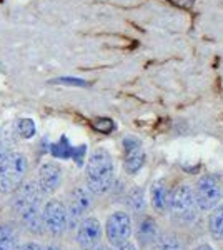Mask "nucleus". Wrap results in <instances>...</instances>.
I'll return each mask as SVG.
<instances>
[{
	"label": "nucleus",
	"instance_id": "1",
	"mask_svg": "<svg viewBox=\"0 0 223 250\" xmlns=\"http://www.w3.org/2000/svg\"><path fill=\"white\" fill-rule=\"evenodd\" d=\"M12 208L19 213L22 224L28 229V232L40 235L45 230L42 217V192L37 184L27 182L20 184L14 190L12 197Z\"/></svg>",
	"mask_w": 223,
	"mask_h": 250
},
{
	"label": "nucleus",
	"instance_id": "2",
	"mask_svg": "<svg viewBox=\"0 0 223 250\" xmlns=\"http://www.w3.org/2000/svg\"><path fill=\"white\" fill-rule=\"evenodd\" d=\"M85 179H87V188L95 195H103L112 188L115 168H113L112 155L105 148H97L88 157Z\"/></svg>",
	"mask_w": 223,
	"mask_h": 250
},
{
	"label": "nucleus",
	"instance_id": "3",
	"mask_svg": "<svg viewBox=\"0 0 223 250\" xmlns=\"http://www.w3.org/2000/svg\"><path fill=\"white\" fill-rule=\"evenodd\" d=\"M28 170L27 157L22 152H9L0 160V192L10 193L23 182Z\"/></svg>",
	"mask_w": 223,
	"mask_h": 250
},
{
	"label": "nucleus",
	"instance_id": "4",
	"mask_svg": "<svg viewBox=\"0 0 223 250\" xmlns=\"http://www.w3.org/2000/svg\"><path fill=\"white\" fill-rule=\"evenodd\" d=\"M168 210L172 217L182 224H190L197 219V202H195V193L190 185H178V187L170 193V202Z\"/></svg>",
	"mask_w": 223,
	"mask_h": 250
},
{
	"label": "nucleus",
	"instance_id": "5",
	"mask_svg": "<svg viewBox=\"0 0 223 250\" xmlns=\"http://www.w3.org/2000/svg\"><path fill=\"white\" fill-rule=\"evenodd\" d=\"M193 193H195V202H197L198 210L208 212L220 204L222 185L217 180V177L203 175V177H200V180L197 182L195 188H193Z\"/></svg>",
	"mask_w": 223,
	"mask_h": 250
},
{
	"label": "nucleus",
	"instance_id": "6",
	"mask_svg": "<svg viewBox=\"0 0 223 250\" xmlns=\"http://www.w3.org/2000/svg\"><path fill=\"white\" fill-rule=\"evenodd\" d=\"M67 207V229H77L85 219V213L92 207V192L87 187H75L68 195Z\"/></svg>",
	"mask_w": 223,
	"mask_h": 250
},
{
	"label": "nucleus",
	"instance_id": "7",
	"mask_svg": "<svg viewBox=\"0 0 223 250\" xmlns=\"http://www.w3.org/2000/svg\"><path fill=\"white\" fill-rule=\"evenodd\" d=\"M43 227L52 235H62L67 230V207L62 200L52 199L42 208Z\"/></svg>",
	"mask_w": 223,
	"mask_h": 250
},
{
	"label": "nucleus",
	"instance_id": "8",
	"mask_svg": "<svg viewBox=\"0 0 223 250\" xmlns=\"http://www.w3.org/2000/svg\"><path fill=\"white\" fill-rule=\"evenodd\" d=\"M105 235L112 247L127 242L132 235V219L125 212H113L105 224Z\"/></svg>",
	"mask_w": 223,
	"mask_h": 250
},
{
	"label": "nucleus",
	"instance_id": "9",
	"mask_svg": "<svg viewBox=\"0 0 223 250\" xmlns=\"http://www.w3.org/2000/svg\"><path fill=\"white\" fill-rule=\"evenodd\" d=\"M102 224L97 217H87L77 225V244L82 250H93L102 240Z\"/></svg>",
	"mask_w": 223,
	"mask_h": 250
},
{
	"label": "nucleus",
	"instance_id": "10",
	"mask_svg": "<svg viewBox=\"0 0 223 250\" xmlns=\"http://www.w3.org/2000/svg\"><path fill=\"white\" fill-rule=\"evenodd\" d=\"M62 184V168L55 162H45L40 165L37 173V187L42 195H50Z\"/></svg>",
	"mask_w": 223,
	"mask_h": 250
},
{
	"label": "nucleus",
	"instance_id": "11",
	"mask_svg": "<svg viewBox=\"0 0 223 250\" xmlns=\"http://www.w3.org/2000/svg\"><path fill=\"white\" fill-rule=\"evenodd\" d=\"M123 165L128 173H137L145 164V150L142 142L135 137H125L123 139Z\"/></svg>",
	"mask_w": 223,
	"mask_h": 250
},
{
	"label": "nucleus",
	"instance_id": "12",
	"mask_svg": "<svg viewBox=\"0 0 223 250\" xmlns=\"http://www.w3.org/2000/svg\"><path fill=\"white\" fill-rule=\"evenodd\" d=\"M50 152H52V155H54L55 159H74L77 164L82 165L85 152H87V147H85V145H80V147H72L67 137H62L59 142L52 145Z\"/></svg>",
	"mask_w": 223,
	"mask_h": 250
},
{
	"label": "nucleus",
	"instance_id": "13",
	"mask_svg": "<svg viewBox=\"0 0 223 250\" xmlns=\"http://www.w3.org/2000/svg\"><path fill=\"white\" fill-rule=\"evenodd\" d=\"M160 230H158V224L152 217H145L140 220L139 229H137V239L142 247H152L157 244Z\"/></svg>",
	"mask_w": 223,
	"mask_h": 250
},
{
	"label": "nucleus",
	"instance_id": "14",
	"mask_svg": "<svg viewBox=\"0 0 223 250\" xmlns=\"http://www.w3.org/2000/svg\"><path fill=\"white\" fill-rule=\"evenodd\" d=\"M168 202H170V192L168 187L163 180H157L152 185V205L158 213H163L168 210Z\"/></svg>",
	"mask_w": 223,
	"mask_h": 250
},
{
	"label": "nucleus",
	"instance_id": "15",
	"mask_svg": "<svg viewBox=\"0 0 223 250\" xmlns=\"http://www.w3.org/2000/svg\"><path fill=\"white\" fill-rule=\"evenodd\" d=\"M19 244V232L12 222L0 224V250H15Z\"/></svg>",
	"mask_w": 223,
	"mask_h": 250
},
{
	"label": "nucleus",
	"instance_id": "16",
	"mask_svg": "<svg viewBox=\"0 0 223 250\" xmlns=\"http://www.w3.org/2000/svg\"><path fill=\"white\" fill-rule=\"evenodd\" d=\"M208 230L215 240H223V204L212 208L208 217Z\"/></svg>",
	"mask_w": 223,
	"mask_h": 250
},
{
	"label": "nucleus",
	"instance_id": "17",
	"mask_svg": "<svg viewBox=\"0 0 223 250\" xmlns=\"http://www.w3.org/2000/svg\"><path fill=\"white\" fill-rule=\"evenodd\" d=\"M157 250H185V244L175 233H165L157 240Z\"/></svg>",
	"mask_w": 223,
	"mask_h": 250
},
{
	"label": "nucleus",
	"instance_id": "18",
	"mask_svg": "<svg viewBox=\"0 0 223 250\" xmlns=\"http://www.w3.org/2000/svg\"><path fill=\"white\" fill-rule=\"evenodd\" d=\"M127 204L130 205V208L133 212H142L145 208V195H143V190L142 188H133V190L128 193L127 197Z\"/></svg>",
	"mask_w": 223,
	"mask_h": 250
},
{
	"label": "nucleus",
	"instance_id": "19",
	"mask_svg": "<svg viewBox=\"0 0 223 250\" xmlns=\"http://www.w3.org/2000/svg\"><path fill=\"white\" fill-rule=\"evenodd\" d=\"M17 132L23 139H32L35 135V132H37L35 122L32 119H20L17 122Z\"/></svg>",
	"mask_w": 223,
	"mask_h": 250
},
{
	"label": "nucleus",
	"instance_id": "20",
	"mask_svg": "<svg viewBox=\"0 0 223 250\" xmlns=\"http://www.w3.org/2000/svg\"><path fill=\"white\" fill-rule=\"evenodd\" d=\"M93 128L99 130L100 134H108V132L113 130V122L110 119H97L93 122Z\"/></svg>",
	"mask_w": 223,
	"mask_h": 250
},
{
	"label": "nucleus",
	"instance_id": "21",
	"mask_svg": "<svg viewBox=\"0 0 223 250\" xmlns=\"http://www.w3.org/2000/svg\"><path fill=\"white\" fill-rule=\"evenodd\" d=\"M113 250H137V247L132 244V242L127 240V242H123V244H120V245H115Z\"/></svg>",
	"mask_w": 223,
	"mask_h": 250
},
{
	"label": "nucleus",
	"instance_id": "22",
	"mask_svg": "<svg viewBox=\"0 0 223 250\" xmlns=\"http://www.w3.org/2000/svg\"><path fill=\"white\" fill-rule=\"evenodd\" d=\"M19 250H43V249L40 247L39 244H35V242H27V244H23Z\"/></svg>",
	"mask_w": 223,
	"mask_h": 250
},
{
	"label": "nucleus",
	"instance_id": "23",
	"mask_svg": "<svg viewBox=\"0 0 223 250\" xmlns=\"http://www.w3.org/2000/svg\"><path fill=\"white\" fill-rule=\"evenodd\" d=\"M59 82H68V83H75V85H85V82L83 80H80V79H59Z\"/></svg>",
	"mask_w": 223,
	"mask_h": 250
},
{
	"label": "nucleus",
	"instance_id": "24",
	"mask_svg": "<svg viewBox=\"0 0 223 250\" xmlns=\"http://www.w3.org/2000/svg\"><path fill=\"white\" fill-rule=\"evenodd\" d=\"M9 152H10V150H7V148H5V145H3V144H0V160H2L3 157H5L7 154H9Z\"/></svg>",
	"mask_w": 223,
	"mask_h": 250
},
{
	"label": "nucleus",
	"instance_id": "25",
	"mask_svg": "<svg viewBox=\"0 0 223 250\" xmlns=\"http://www.w3.org/2000/svg\"><path fill=\"white\" fill-rule=\"evenodd\" d=\"M195 250H213V247L210 244H200L198 247H195Z\"/></svg>",
	"mask_w": 223,
	"mask_h": 250
},
{
	"label": "nucleus",
	"instance_id": "26",
	"mask_svg": "<svg viewBox=\"0 0 223 250\" xmlns=\"http://www.w3.org/2000/svg\"><path fill=\"white\" fill-rule=\"evenodd\" d=\"M45 250H62V249H60L59 245H54V244H52V245H48V247H47Z\"/></svg>",
	"mask_w": 223,
	"mask_h": 250
},
{
	"label": "nucleus",
	"instance_id": "27",
	"mask_svg": "<svg viewBox=\"0 0 223 250\" xmlns=\"http://www.w3.org/2000/svg\"><path fill=\"white\" fill-rule=\"evenodd\" d=\"M93 250H110V249H108V247H105V245H97V247L93 249Z\"/></svg>",
	"mask_w": 223,
	"mask_h": 250
}]
</instances>
